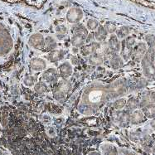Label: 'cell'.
<instances>
[{
	"mask_svg": "<svg viewBox=\"0 0 155 155\" xmlns=\"http://www.w3.org/2000/svg\"><path fill=\"white\" fill-rule=\"evenodd\" d=\"M126 107L128 111H133L136 110L139 107V101L136 98H130L128 101L126 102Z\"/></svg>",
	"mask_w": 155,
	"mask_h": 155,
	"instance_id": "cell-23",
	"label": "cell"
},
{
	"mask_svg": "<svg viewBox=\"0 0 155 155\" xmlns=\"http://www.w3.org/2000/svg\"><path fill=\"white\" fill-rule=\"evenodd\" d=\"M98 27L99 23L96 20H95V19H89L88 22H87V28H88L89 30L95 31Z\"/></svg>",
	"mask_w": 155,
	"mask_h": 155,
	"instance_id": "cell-31",
	"label": "cell"
},
{
	"mask_svg": "<svg viewBox=\"0 0 155 155\" xmlns=\"http://www.w3.org/2000/svg\"><path fill=\"white\" fill-rule=\"evenodd\" d=\"M147 118L144 116V114L142 112V110H134L130 114V124L134 125L140 124L143 123L146 120Z\"/></svg>",
	"mask_w": 155,
	"mask_h": 155,
	"instance_id": "cell-13",
	"label": "cell"
},
{
	"mask_svg": "<svg viewBox=\"0 0 155 155\" xmlns=\"http://www.w3.org/2000/svg\"><path fill=\"white\" fill-rule=\"evenodd\" d=\"M29 66H30V68L34 71H45L47 68L46 61L43 59L38 58V57L32 58V60L30 61Z\"/></svg>",
	"mask_w": 155,
	"mask_h": 155,
	"instance_id": "cell-12",
	"label": "cell"
},
{
	"mask_svg": "<svg viewBox=\"0 0 155 155\" xmlns=\"http://www.w3.org/2000/svg\"><path fill=\"white\" fill-rule=\"evenodd\" d=\"M72 38L71 45L73 47L81 48L86 42V38L88 36L87 29L83 25L77 24L72 28Z\"/></svg>",
	"mask_w": 155,
	"mask_h": 155,
	"instance_id": "cell-3",
	"label": "cell"
},
{
	"mask_svg": "<svg viewBox=\"0 0 155 155\" xmlns=\"http://www.w3.org/2000/svg\"><path fill=\"white\" fill-rule=\"evenodd\" d=\"M109 64H110V67L111 68H113L114 70L119 69L123 66V58L120 56H119L118 54L112 55V56H110V58Z\"/></svg>",
	"mask_w": 155,
	"mask_h": 155,
	"instance_id": "cell-18",
	"label": "cell"
},
{
	"mask_svg": "<svg viewBox=\"0 0 155 155\" xmlns=\"http://www.w3.org/2000/svg\"><path fill=\"white\" fill-rule=\"evenodd\" d=\"M126 102V101L123 98L118 99V100H116V101L113 103V106H114V108L116 110H122V109H124V108L125 107Z\"/></svg>",
	"mask_w": 155,
	"mask_h": 155,
	"instance_id": "cell-27",
	"label": "cell"
},
{
	"mask_svg": "<svg viewBox=\"0 0 155 155\" xmlns=\"http://www.w3.org/2000/svg\"><path fill=\"white\" fill-rule=\"evenodd\" d=\"M89 155H99V153H90Z\"/></svg>",
	"mask_w": 155,
	"mask_h": 155,
	"instance_id": "cell-34",
	"label": "cell"
},
{
	"mask_svg": "<svg viewBox=\"0 0 155 155\" xmlns=\"http://www.w3.org/2000/svg\"><path fill=\"white\" fill-rule=\"evenodd\" d=\"M104 28L106 29V31L108 32V33H110V34H113V33L116 32V30H117V27H116V25L114 24V22H106Z\"/></svg>",
	"mask_w": 155,
	"mask_h": 155,
	"instance_id": "cell-29",
	"label": "cell"
},
{
	"mask_svg": "<svg viewBox=\"0 0 155 155\" xmlns=\"http://www.w3.org/2000/svg\"><path fill=\"white\" fill-rule=\"evenodd\" d=\"M108 32L106 31V29L104 27L100 26L97 28V29L95 30L94 32V38L96 41L98 42H102L106 40V38L108 37Z\"/></svg>",
	"mask_w": 155,
	"mask_h": 155,
	"instance_id": "cell-16",
	"label": "cell"
},
{
	"mask_svg": "<svg viewBox=\"0 0 155 155\" xmlns=\"http://www.w3.org/2000/svg\"><path fill=\"white\" fill-rule=\"evenodd\" d=\"M102 154L103 155H119L117 149L112 144L106 143L102 146Z\"/></svg>",
	"mask_w": 155,
	"mask_h": 155,
	"instance_id": "cell-22",
	"label": "cell"
},
{
	"mask_svg": "<svg viewBox=\"0 0 155 155\" xmlns=\"http://www.w3.org/2000/svg\"><path fill=\"white\" fill-rule=\"evenodd\" d=\"M121 50V44L120 39L117 38L116 35H111L110 38L106 43H104L103 48V53L105 55H114L118 54Z\"/></svg>",
	"mask_w": 155,
	"mask_h": 155,
	"instance_id": "cell-5",
	"label": "cell"
},
{
	"mask_svg": "<svg viewBox=\"0 0 155 155\" xmlns=\"http://www.w3.org/2000/svg\"><path fill=\"white\" fill-rule=\"evenodd\" d=\"M72 86L71 83L67 79H62L58 85L56 86V88L53 91L54 98L57 101H63L67 98V96L69 95V93L71 91Z\"/></svg>",
	"mask_w": 155,
	"mask_h": 155,
	"instance_id": "cell-4",
	"label": "cell"
},
{
	"mask_svg": "<svg viewBox=\"0 0 155 155\" xmlns=\"http://www.w3.org/2000/svg\"><path fill=\"white\" fill-rule=\"evenodd\" d=\"M146 41L149 45V48L155 51V35H149L146 37Z\"/></svg>",
	"mask_w": 155,
	"mask_h": 155,
	"instance_id": "cell-30",
	"label": "cell"
},
{
	"mask_svg": "<svg viewBox=\"0 0 155 155\" xmlns=\"http://www.w3.org/2000/svg\"><path fill=\"white\" fill-rule=\"evenodd\" d=\"M115 32H116V36L119 39H123L124 40V38H126L129 36L130 30H129L128 27L123 26V27H120V28H118Z\"/></svg>",
	"mask_w": 155,
	"mask_h": 155,
	"instance_id": "cell-25",
	"label": "cell"
},
{
	"mask_svg": "<svg viewBox=\"0 0 155 155\" xmlns=\"http://www.w3.org/2000/svg\"><path fill=\"white\" fill-rule=\"evenodd\" d=\"M60 77L58 70L55 68H49V69L44 71V72L41 75V80L48 84H56L58 81V79Z\"/></svg>",
	"mask_w": 155,
	"mask_h": 155,
	"instance_id": "cell-6",
	"label": "cell"
},
{
	"mask_svg": "<svg viewBox=\"0 0 155 155\" xmlns=\"http://www.w3.org/2000/svg\"><path fill=\"white\" fill-rule=\"evenodd\" d=\"M56 33H57V36L58 38H62L63 37L66 36V34L67 33V28L66 26L64 25H58L56 27Z\"/></svg>",
	"mask_w": 155,
	"mask_h": 155,
	"instance_id": "cell-26",
	"label": "cell"
},
{
	"mask_svg": "<svg viewBox=\"0 0 155 155\" xmlns=\"http://www.w3.org/2000/svg\"><path fill=\"white\" fill-rule=\"evenodd\" d=\"M126 89L124 81H118L111 85L100 83L91 85L83 91L78 107L79 111L84 114H92L110 100L123 95Z\"/></svg>",
	"mask_w": 155,
	"mask_h": 155,
	"instance_id": "cell-1",
	"label": "cell"
},
{
	"mask_svg": "<svg viewBox=\"0 0 155 155\" xmlns=\"http://www.w3.org/2000/svg\"><path fill=\"white\" fill-rule=\"evenodd\" d=\"M104 59L103 55L98 52H95L89 57V63L92 66H95V67L101 66L102 64L104 63Z\"/></svg>",
	"mask_w": 155,
	"mask_h": 155,
	"instance_id": "cell-17",
	"label": "cell"
},
{
	"mask_svg": "<svg viewBox=\"0 0 155 155\" xmlns=\"http://www.w3.org/2000/svg\"><path fill=\"white\" fill-rule=\"evenodd\" d=\"M150 126H151L153 130H155V118L152 119V120L150 122Z\"/></svg>",
	"mask_w": 155,
	"mask_h": 155,
	"instance_id": "cell-33",
	"label": "cell"
},
{
	"mask_svg": "<svg viewBox=\"0 0 155 155\" xmlns=\"http://www.w3.org/2000/svg\"><path fill=\"white\" fill-rule=\"evenodd\" d=\"M65 54L66 53L63 50H53L48 53L47 58L49 61L55 63L62 60L65 57Z\"/></svg>",
	"mask_w": 155,
	"mask_h": 155,
	"instance_id": "cell-14",
	"label": "cell"
},
{
	"mask_svg": "<svg viewBox=\"0 0 155 155\" xmlns=\"http://www.w3.org/2000/svg\"><path fill=\"white\" fill-rule=\"evenodd\" d=\"M83 17V13L81 10L77 8H73L68 11L67 15V21L71 23H77L79 22Z\"/></svg>",
	"mask_w": 155,
	"mask_h": 155,
	"instance_id": "cell-10",
	"label": "cell"
},
{
	"mask_svg": "<svg viewBox=\"0 0 155 155\" xmlns=\"http://www.w3.org/2000/svg\"><path fill=\"white\" fill-rule=\"evenodd\" d=\"M141 110L147 119L155 118V104H149L141 108Z\"/></svg>",
	"mask_w": 155,
	"mask_h": 155,
	"instance_id": "cell-19",
	"label": "cell"
},
{
	"mask_svg": "<svg viewBox=\"0 0 155 155\" xmlns=\"http://www.w3.org/2000/svg\"><path fill=\"white\" fill-rule=\"evenodd\" d=\"M58 72L60 75V77L62 79H67L68 77L72 75L73 68L72 66L68 61H65L61 63L58 67Z\"/></svg>",
	"mask_w": 155,
	"mask_h": 155,
	"instance_id": "cell-11",
	"label": "cell"
},
{
	"mask_svg": "<svg viewBox=\"0 0 155 155\" xmlns=\"http://www.w3.org/2000/svg\"><path fill=\"white\" fill-rule=\"evenodd\" d=\"M154 57L155 51L151 48H149L145 56L141 61L143 75L147 78L152 80H155V65L153 64Z\"/></svg>",
	"mask_w": 155,
	"mask_h": 155,
	"instance_id": "cell-2",
	"label": "cell"
},
{
	"mask_svg": "<svg viewBox=\"0 0 155 155\" xmlns=\"http://www.w3.org/2000/svg\"><path fill=\"white\" fill-rule=\"evenodd\" d=\"M118 120L122 126H127L130 123V114L129 111H120L117 117Z\"/></svg>",
	"mask_w": 155,
	"mask_h": 155,
	"instance_id": "cell-21",
	"label": "cell"
},
{
	"mask_svg": "<svg viewBox=\"0 0 155 155\" xmlns=\"http://www.w3.org/2000/svg\"><path fill=\"white\" fill-rule=\"evenodd\" d=\"M57 48V42L56 39L52 37H47L45 38V43H44V48L47 51H51L53 50H56Z\"/></svg>",
	"mask_w": 155,
	"mask_h": 155,
	"instance_id": "cell-20",
	"label": "cell"
},
{
	"mask_svg": "<svg viewBox=\"0 0 155 155\" xmlns=\"http://www.w3.org/2000/svg\"><path fill=\"white\" fill-rule=\"evenodd\" d=\"M148 51V48L146 46L145 43L143 42H140L139 44H137L134 46V48L132 51V56L131 58L135 61H142L143 57L145 56L146 52Z\"/></svg>",
	"mask_w": 155,
	"mask_h": 155,
	"instance_id": "cell-7",
	"label": "cell"
},
{
	"mask_svg": "<svg viewBox=\"0 0 155 155\" xmlns=\"http://www.w3.org/2000/svg\"><path fill=\"white\" fill-rule=\"evenodd\" d=\"M120 155H137L135 153H134L132 152H130V151H128V150H124L122 149L120 151Z\"/></svg>",
	"mask_w": 155,
	"mask_h": 155,
	"instance_id": "cell-32",
	"label": "cell"
},
{
	"mask_svg": "<svg viewBox=\"0 0 155 155\" xmlns=\"http://www.w3.org/2000/svg\"><path fill=\"white\" fill-rule=\"evenodd\" d=\"M149 104H155V91H147L143 94L141 101H139V107L142 108Z\"/></svg>",
	"mask_w": 155,
	"mask_h": 155,
	"instance_id": "cell-15",
	"label": "cell"
},
{
	"mask_svg": "<svg viewBox=\"0 0 155 155\" xmlns=\"http://www.w3.org/2000/svg\"><path fill=\"white\" fill-rule=\"evenodd\" d=\"M44 43V37L40 33H35L29 38L28 44L35 49H43Z\"/></svg>",
	"mask_w": 155,
	"mask_h": 155,
	"instance_id": "cell-9",
	"label": "cell"
},
{
	"mask_svg": "<svg viewBox=\"0 0 155 155\" xmlns=\"http://www.w3.org/2000/svg\"><path fill=\"white\" fill-rule=\"evenodd\" d=\"M23 83L26 86L31 87L35 86V84L37 83V78L32 76H27L23 80Z\"/></svg>",
	"mask_w": 155,
	"mask_h": 155,
	"instance_id": "cell-28",
	"label": "cell"
},
{
	"mask_svg": "<svg viewBox=\"0 0 155 155\" xmlns=\"http://www.w3.org/2000/svg\"><path fill=\"white\" fill-rule=\"evenodd\" d=\"M101 48V43H99L98 41L96 42H91L88 44L84 45L83 47L81 48V54L82 57H90L92 54L95 53L96 51L100 50Z\"/></svg>",
	"mask_w": 155,
	"mask_h": 155,
	"instance_id": "cell-8",
	"label": "cell"
},
{
	"mask_svg": "<svg viewBox=\"0 0 155 155\" xmlns=\"http://www.w3.org/2000/svg\"><path fill=\"white\" fill-rule=\"evenodd\" d=\"M34 91L38 94H44V93H46V92L48 91V85H47V83L44 82L43 81L37 82L34 86Z\"/></svg>",
	"mask_w": 155,
	"mask_h": 155,
	"instance_id": "cell-24",
	"label": "cell"
}]
</instances>
